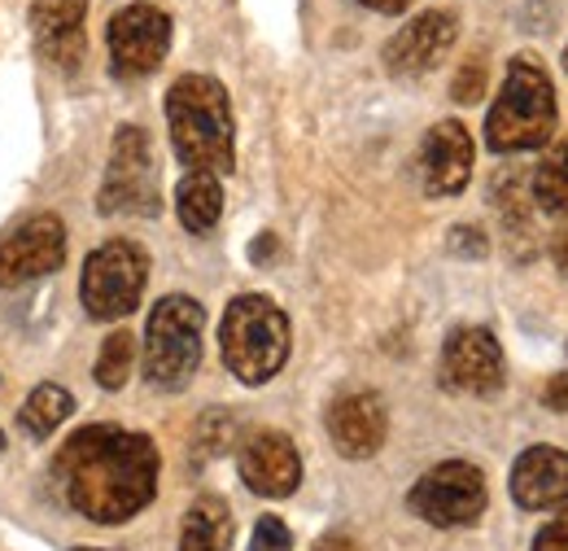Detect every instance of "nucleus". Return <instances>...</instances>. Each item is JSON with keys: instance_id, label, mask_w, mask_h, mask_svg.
Returning <instances> with one entry per match:
<instances>
[{"instance_id": "nucleus-26", "label": "nucleus", "mask_w": 568, "mask_h": 551, "mask_svg": "<svg viewBox=\"0 0 568 551\" xmlns=\"http://www.w3.org/2000/svg\"><path fill=\"white\" fill-rule=\"evenodd\" d=\"M450 250H455V254H477V259H481V254H486V237H481L477 228H455V232H450Z\"/></svg>"}, {"instance_id": "nucleus-4", "label": "nucleus", "mask_w": 568, "mask_h": 551, "mask_svg": "<svg viewBox=\"0 0 568 551\" xmlns=\"http://www.w3.org/2000/svg\"><path fill=\"white\" fill-rule=\"evenodd\" d=\"M219 350L241 385H267L288 359V315L263 293H241L223 311Z\"/></svg>"}, {"instance_id": "nucleus-17", "label": "nucleus", "mask_w": 568, "mask_h": 551, "mask_svg": "<svg viewBox=\"0 0 568 551\" xmlns=\"http://www.w3.org/2000/svg\"><path fill=\"white\" fill-rule=\"evenodd\" d=\"M511 499L525 512H547L568 503V451L560 447H529L511 464Z\"/></svg>"}, {"instance_id": "nucleus-6", "label": "nucleus", "mask_w": 568, "mask_h": 551, "mask_svg": "<svg viewBox=\"0 0 568 551\" xmlns=\"http://www.w3.org/2000/svg\"><path fill=\"white\" fill-rule=\"evenodd\" d=\"M144 284H149V254L136 241H105L88 254L83 263V280H79V298L83 311L101 324H114L123 315H132L141 307Z\"/></svg>"}, {"instance_id": "nucleus-30", "label": "nucleus", "mask_w": 568, "mask_h": 551, "mask_svg": "<svg viewBox=\"0 0 568 551\" xmlns=\"http://www.w3.org/2000/svg\"><path fill=\"white\" fill-rule=\"evenodd\" d=\"M551 259H556V268L568 276V232H560V237H556V246H551Z\"/></svg>"}, {"instance_id": "nucleus-9", "label": "nucleus", "mask_w": 568, "mask_h": 551, "mask_svg": "<svg viewBox=\"0 0 568 551\" xmlns=\"http://www.w3.org/2000/svg\"><path fill=\"white\" fill-rule=\"evenodd\" d=\"M67 263V223L49 210L22 219L0 237V289L31 284Z\"/></svg>"}, {"instance_id": "nucleus-8", "label": "nucleus", "mask_w": 568, "mask_h": 551, "mask_svg": "<svg viewBox=\"0 0 568 551\" xmlns=\"http://www.w3.org/2000/svg\"><path fill=\"white\" fill-rule=\"evenodd\" d=\"M490 503V490H486V473L468 460H446L437 469H428L420 482L412 485L407 494V508L437 525V530H464V525H477L481 512Z\"/></svg>"}, {"instance_id": "nucleus-28", "label": "nucleus", "mask_w": 568, "mask_h": 551, "mask_svg": "<svg viewBox=\"0 0 568 551\" xmlns=\"http://www.w3.org/2000/svg\"><path fill=\"white\" fill-rule=\"evenodd\" d=\"M315 551H363V548H358L351 534H324V539L315 543Z\"/></svg>"}, {"instance_id": "nucleus-20", "label": "nucleus", "mask_w": 568, "mask_h": 551, "mask_svg": "<svg viewBox=\"0 0 568 551\" xmlns=\"http://www.w3.org/2000/svg\"><path fill=\"white\" fill-rule=\"evenodd\" d=\"M74 412V399L62 390V385H53V381H44V385H36L31 394H27V403H22V429L31 433V438H49L67 415Z\"/></svg>"}, {"instance_id": "nucleus-15", "label": "nucleus", "mask_w": 568, "mask_h": 551, "mask_svg": "<svg viewBox=\"0 0 568 551\" xmlns=\"http://www.w3.org/2000/svg\"><path fill=\"white\" fill-rule=\"evenodd\" d=\"M420 180L428 198H455L473 180V137L464 123L442 119L425 132L420 144Z\"/></svg>"}, {"instance_id": "nucleus-7", "label": "nucleus", "mask_w": 568, "mask_h": 551, "mask_svg": "<svg viewBox=\"0 0 568 551\" xmlns=\"http://www.w3.org/2000/svg\"><path fill=\"white\" fill-rule=\"evenodd\" d=\"M97 207L101 214H141V219L162 214V184H158V167H153L144 128L128 123L114 132Z\"/></svg>"}, {"instance_id": "nucleus-16", "label": "nucleus", "mask_w": 568, "mask_h": 551, "mask_svg": "<svg viewBox=\"0 0 568 551\" xmlns=\"http://www.w3.org/2000/svg\"><path fill=\"white\" fill-rule=\"evenodd\" d=\"M83 18H88V0H36L31 4V36L49 67L74 70L83 62Z\"/></svg>"}, {"instance_id": "nucleus-22", "label": "nucleus", "mask_w": 568, "mask_h": 551, "mask_svg": "<svg viewBox=\"0 0 568 551\" xmlns=\"http://www.w3.org/2000/svg\"><path fill=\"white\" fill-rule=\"evenodd\" d=\"M132 363H136V338L128 329L110 333L101 342V354H97V385L101 390H123L128 377H132Z\"/></svg>"}, {"instance_id": "nucleus-31", "label": "nucleus", "mask_w": 568, "mask_h": 551, "mask_svg": "<svg viewBox=\"0 0 568 551\" xmlns=\"http://www.w3.org/2000/svg\"><path fill=\"white\" fill-rule=\"evenodd\" d=\"M74 551H105V548H74Z\"/></svg>"}, {"instance_id": "nucleus-10", "label": "nucleus", "mask_w": 568, "mask_h": 551, "mask_svg": "<svg viewBox=\"0 0 568 551\" xmlns=\"http://www.w3.org/2000/svg\"><path fill=\"white\" fill-rule=\"evenodd\" d=\"M105 44H110V70L119 79H144L171 53V18L158 4H144V0L128 4L110 18Z\"/></svg>"}, {"instance_id": "nucleus-14", "label": "nucleus", "mask_w": 568, "mask_h": 551, "mask_svg": "<svg viewBox=\"0 0 568 551\" xmlns=\"http://www.w3.org/2000/svg\"><path fill=\"white\" fill-rule=\"evenodd\" d=\"M324 424H328L333 447L346 460H372L385 447L389 412H385V399L376 390H351V394H342V399L328 403Z\"/></svg>"}, {"instance_id": "nucleus-27", "label": "nucleus", "mask_w": 568, "mask_h": 551, "mask_svg": "<svg viewBox=\"0 0 568 551\" xmlns=\"http://www.w3.org/2000/svg\"><path fill=\"white\" fill-rule=\"evenodd\" d=\"M542 403L551 412H568V372H556L547 385H542Z\"/></svg>"}, {"instance_id": "nucleus-23", "label": "nucleus", "mask_w": 568, "mask_h": 551, "mask_svg": "<svg viewBox=\"0 0 568 551\" xmlns=\"http://www.w3.org/2000/svg\"><path fill=\"white\" fill-rule=\"evenodd\" d=\"M250 551H293V534L281 517H263L254 525V539H250Z\"/></svg>"}, {"instance_id": "nucleus-18", "label": "nucleus", "mask_w": 568, "mask_h": 551, "mask_svg": "<svg viewBox=\"0 0 568 551\" xmlns=\"http://www.w3.org/2000/svg\"><path fill=\"white\" fill-rule=\"evenodd\" d=\"M232 548V512L219 494H202L184 512L180 530V551H227Z\"/></svg>"}, {"instance_id": "nucleus-32", "label": "nucleus", "mask_w": 568, "mask_h": 551, "mask_svg": "<svg viewBox=\"0 0 568 551\" xmlns=\"http://www.w3.org/2000/svg\"><path fill=\"white\" fill-rule=\"evenodd\" d=\"M0 451H4V433H0Z\"/></svg>"}, {"instance_id": "nucleus-1", "label": "nucleus", "mask_w": 568, "mask_h": 551, "mask_svg": "<svg viewBox=\"0 0 568 551\" xmlns=\"http://www.w3.org/2000/svg\"><path fill=\"white\" fill-rule=\"evenodd\" d=\"M53 482L71 512L97 525H123L158 494V447L136 429L88 424L58 447Z\"/></svg>"}, {"instance_id": "nucleus-2", "label": "nucleus", "mask_w": 568, "mask_h": 551, "mask_svg": "<svg viewBox=\"0 0 568 551\" xmlns=\"http://www.w3.org/2000/svg\"><path fill=\"white\" fill-rule=\"evenodd\" d=\"M171 149L189 171L227 176L236 167V128L232 101L211 74H180L166 92Z\"/></svg>"}, {"instance_id": "nucleus-3", "label": "nucleus", "mask_w": 568, "mask_h": 551, "mask_svg": "<svg viewBox=\"0 0 568 551\" xmlns=\"http://www.w3.org/2000/svg\"><path fill=\"white\" fill-rule=\"evenodd\" d=\"M556 123H560V106L551 74L534 53L511 58L507 79L486 114V144L495 153H529L556 137Z\"/></svg>"}, {"instance_id": "nucleus-24", "label": "nucleus", "mask_w": 568, "mask_h": 551, "mask_svg": "<svg viewBox=\"0 0 568 551\" xmlns=\"http://www.w3.org/2000/svg\"><path fill=\"white\" fill-rule=\"evenodd\" d=\"M486 97V62L481 58H473L468 67L455 74V101H481Z\"/></svg>"}, {"instance_id": "nucleus-13", "label": "nucleus", "mask_w": 568, "mask_h": 551, "mask_svg": "<svg viewBox=\"0 0 568 551\" xmlns=\"http://www.w3.org/2000/svg\"><path fill=\"white\" fill-rule=\"evenodd\" d=\"M459 36V18L446 13V9H425L420 18H412L389 44H385V70L398 74V79H416L437 67L450 44Z\"/></svg>"}, {"instance_id": "nucleus-11", "label": "nucleus", "mask_w": 568, "mask_h": 551, "mask_svg": "<svg viewBox=\"0 0 568 551\" xmlns=\"http://www.w3.org/2000/svg\"><path fill=\"white\" fill-rule=\"evenodd\" d=\"M507 363H503V345L490 329L481 324H464L455 329L442 345V385L455 394H473V399H490L503 390Z\"/></svg>"}, {"instance_id": "nucleus-5", "label": "nucleus", "mask_w": 568, "mask_h": 551, "mask_svg": "<svg viewBox=\"0 0 568 551\" xmlns=\"http://www.w3.org/2000/svg\"><path fill=\"white\" fill-rule=\"evenodd\" d=\"M206 311L189 293H166L144 324V377L153 390H184L202 363Z\"/></svg>"}, {"instance_id": "nucleus-21", "label": "nucleus", "mask_w": 568, "mask_h": 551, "mask_svg": "<svg viewBox=\"0 0 568 551\" xmlns=\"http://www.w3.org/2000/svg\"><path fill=\"white\" fill-rule=\"evenodd\" d=\"M534 202L551 214H568V140H560L534 171Z\"/></svg>"}, {"instance_id": "nucleus-19", "label": "nucleus", "mask_w": 568, "mask_h": 551, "mask_svg": "<svg viewBox=\"0 0 568 551\" xmlns=\"http://www.w3.org/2000/svg\"><path fill=\"white\" fill-rule=\"evenodd\" d=\"M175 214L189 232H211L223 214V189H219V176L211 171H189L180 184H175Z\"/></svg>"}, {"instance_id": "nucleus-29", "label": "nucleus", "mask_w": 568, "mask_h": 551, "mask_svg": "<svg viewBox=\"0 0 568 551\" xmlns=\"http://www.w3.org/2000/svg\"><path fill=\"white\" fill-rule=\"evenodd\" d=\"M358 4H367V9H376V13H403V9H412L416 0H358Z\"/></svg>"}, {"instance_id": "nucleus-25", "label": "nucleus", "mask_w": 568, "mask_h": 551, "mask_svg": "<svg viewBox=\"0 0 568 551\" xmlns=\"http://www.w3.org/2000/svg\"><path fill=\"white\" fill-rule=\"evenodd\" d=\"M534 551H568V512H560L556 521H547L534 539Z\"/></svg>"}, {"instance_id": "nucleus-12", "label": "nucleus", "mask_w": 568, "mask_h": 551, "mask_svg": "<svg viewBox=\"0 0 568 551\" xmlns=\"http://www.w3.org/2000/svg\"><path fill=\"white\" fill-rule=\"evenodd\" d=\"M241 482L263 499H288L302 482V455L281 429H254L236 451Z\"/></svg>"}, {"instance_id": "nucleus-33", "label": "nucleus", "mask_w": 568, "mask_h": 551, "mask_svg": "<svg viewBox=\"0 0 568 551\" xmlns=\"http://www.w3.org/2000/svg\"><path fill=\"white\" fill-rule=\"evenodd\" d=\"M565 70H568V49H565Z\"/></svg>"}]
</instances>
